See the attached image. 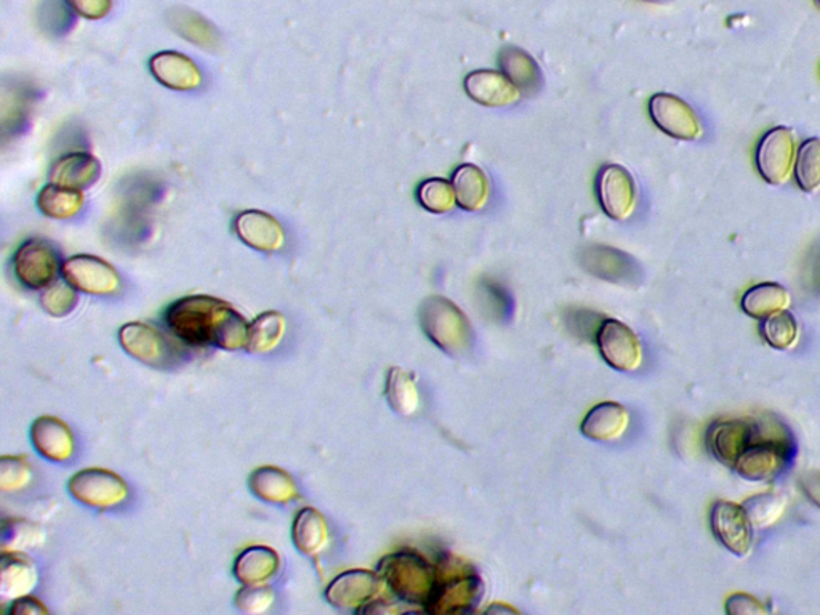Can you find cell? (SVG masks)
<instances>
[{"label":"cell","mask_w":820,"mask_h":615,"mask_svg":"<svg viewBox=\"0 0 820 615\" xmlns=\"http://www.w3.org/2000/svg\"><path fill=\"white\" fill-rule=\"evenodd\" d=\"M167 329L180 341L194 348H246L249 322L232 305L211 295H188L174 301L164 312Z\"/></svg>","instance_id":"cell-1"},{"label":"cell","mask_w":820,"mask_h":615,"mask_svg":"<svg viewBox=\"0 0 820 615\" xmlns=\"http://www.w3.org/2000/svg\"><path fill=\"white\" fill-rule=\"evenodd\" d=\"M797 442L786 423L772 416L754 420V440L737 459L734 471L748 481H768L789 469Z\"/></svg>","instance_id":"cell-2"},{"label":"cell","mask_w":820,"mask_h":615,"mask_svg":"<svg viewBox=\"0 0 820 615\" xmlns=\"http://www.w3.org/2000/svg\"><path fill=\"white\" fill-rule=\"evenodd\" d=\"M437 581L426 611L431 614L471 613L483 598L484 585L480 574L465 561L444 553L438 560Z\"/></svg>","instance_id":"cell-3"},{"label":"cell","mask_w":820,"mask_h":615,"mask_svg":"<svg viewBox=\"0 0 820 615\" xmlns=\"http://www.w3.org/2000/svg\"><path fill=\"white\" fill-rule=\"evenodd\" d=\"M377 572L383 584L399 599L408 604L427 606L434 590L437 572L426 557L413 550H399L385 556Z\"/></svg>","instance_id":"cell-4"},{"label":"cell","mask_w":820,"mask_h":615,"mask_svg":"<svg viewBox=\"0 0 820 615\" xmlns=\"http://www.w3.org/2000/svg\"><path fill=\"white\" fill-rule=\"evenodd\" d=\"M423 332L440 350L460 358L473 347V329L465 312L449 298L433 295L423 301L419 311Z\"/></svg>","instance_id":"cell-5"},{"label":"cell","mask_w":820,"mask_h":615,"mask_svg":"<svg viewBox=\"0 0 820 615\" xmlns=\"http://www.w3.org/2000/svg\"><path fill=\"white\" fill-rule=\"evenodd\" d=\"M117 340L122 350L136 361L156 369H171L180 352L156 327L146 322H129L119 329Z\"/></svg>","instance_id":"cell-6"},{"label":"cell","mask_w":820,"mask_h":615,"mask_svg":"<svg viewBox=\"0 0 820 615\" xmlns=\"http://www.w3.org/2000/svg\"><path fill=\"white\" fill-rule=\"evenodd\" d=\"M70 494L90 509L107 510L121 505L129 498V485L114 471L88 469L79 471L70 483Z\"/></svg>","instance_id":"cell-7"},{"label":"cell","mask_w":820,"mask_h":615,"mask_svg":"<svg viewBox=\"0 0 820 615\" xmlns=\"http://www.w3.org/2000/svg\"><path fill=\"white\" fill-rule=\"evenodd\" d=\"M59 252L44 239H30L13 255V273L24 287L42 290L57 280L61 271Z\"/></svg>","instance_id":"cell-8"},{"label":"cell","mask_w":820,"mask_h":615,"mask_svg":"<svg viewBox=\"0 0 820 615\" xmlns=\"http://www.w3.org/2000/svg\"><path fill=\"white\" fill-rule=\"evenodd\" d=\"M61 275L82 294L113 297L122 290V280L116 268L93 255H74L68 258L61 266Z\"/></svg>","instance_id":"cell-9"},{"label":"cell","mask_w":820,"mask_h":615,"mask_svg":"<svg viewBox=\"0 0 820 615\" xmlns=\"http://www.w3.org/2000/svg\"><path fill=\"white\" fill-rule=\"evenodd\" d=\"M601 358L618 372H633L643 362V347L638 336L617 319H604L596 330Z\"/></svg>","instance_id":"cell-10"},{"label":"cell","mask_w":820,"mask_h":615,"mask_svg":"<svg viewBox=\"0 0 820 615\" xmlns=\"http://www.w3.org/2000/svg\"><path fill=\"white\" fill-rule=\"evenodd\" d=\"M601 208L615 222L632 217L636 207V185L631 172L621 164H606L596 178Z\"/></svg>","instance_id":"cell-11"},{"label":"cell","mask_w":820,"mask_h":615,"mask_svg":"<svg viewBox=\"0 0 820 615\" xmlns=\"http://www.w3.org/2000/svg\"><path fill=\"white\" fill-rule=\"evenodd\" d=\"M379 572L352 570L337 575L326 588V599L334 607L361 613L366 606L376 601L383 590Z\"/></svg>","instance_id":"cell-12"},{"label":"cell","mask_w":820,"mask_h":615,"mask_svg":"<svg viewBox=\"0 0 820 615\" xmlns=\"http://www.w3.org/2000/svg\"><path fill=\"white\" fill-rule=\"evenodd\" d=\"M649 114L654 124L672 139L693 142L703 135V125L693 107L670 93H656L649 102Z\"/></svg>","instance_id":"cell-13"},{"label":"cell","mask_w":820,"mask_h":615,"mask_svg":"<svg viewBox=\"0 0 820 615\" xmlns=\"http://www.w3.org/2000/svg\"><path fill=\"white\" fill-rule=\"evenodd\" d=\"M711 531L725 549L737 556H747L754 545V526L746 509L739 503L717 502L710 513Z\"/></svg>","instance_id":"cell-14"},{"label":"cell","mask_w":820,"mask_h":615,"mask_svg":"<svg viewBox=\"0 0 820 615\" xmlns=\"http://www.w3.org/2000/svg\"><path fill=\"white\" fill-rule=\"evenodd\" d=\"M795 162V135L790 129L776 127L762 136L757 150L758 172L771 185H780L791 174Z\"/></svg>","instance_id":"cell-15"},{"label":"cell","mask_w":820,"mask_h":615,"mask_svg":"<svg viewBox=\"0 0 820 615\" xmlns=\"http://www.w3.org/2000/svg\"><path fill=\"white\" fill-rule=\"evenodd\" d=\"M581 264L590 275L607 283L635 284L639 279V266L631 255L603 244L585 247Z\"/></svg>","instance_id":"cell-16"},{"label":"cell","mask_w":820,"mask_h":615,"mask_svg":"<svg viewBox=\"0 0 820 615\" xmlns=\"http://www.w3.org/2000/svg\"><path fill=\"white\" fill-rule=\"evenodd\" d=\"M233 226L237 237L252 249L273 254L286 247L284 226L266 212H240L236 215Z\"/></svg>","instance_id":"cell-17"},{"label":"cell","mask_w":820,"mask_h":615,"mask_svg":"<svg viewBox=\"0 0 820 615\" xmlns=\"http://www.w3.org/2000/svg\"><path fill=\"white\" fill-rule=\"evenodd\" d=\"M754 440V420H721L707 431V445L718 462L736 465Z\"/></svg>","instance_id":"cell-18"},{"label":"cell","mask_w":820,"mask_h":615,"mask_svg":"<svg viewBox=\"0 0 820 615\" xmlns=\"http://www.w3.org/2000/svg\"><path fill=\"white\" fill-rule=\"evenodd\" d=\"M150 71L160 84L175 92H191L203 84V73L189 57L174 50L156 53L150 60Z\"/></svg>","instance_id":"cell-19"},{"label":"cell","mask_w":820,"mask_h":615,"mask_svg":"<svg viewBox=\"0 0 820 615\" xmlns=\"http://www.w3.org/2000/svg\"><path fill=\"white\" fill-rule=\"evenodd\" d=\"M31 441L35 451L50 462H68L73 459L75 441L73 431L57 417H39L31 427Z\"/></svg>","instance_id":"cell-20"},{"label":"cell","mask_w":820,"mask_h":615,"mask_svg":"<svg viewBox=\"0 0 820 615\" xmlns=\"http://www.w3.org/2000/svg\"><path fill=\"white\" fill-rule=\"evenodd\" d=\"M102 174V164L84 151L64 154L53 162L49 172V182L61 188L88 189Z\"/></svg>","instance_id":"cell-21"},{"label":"cell","mask_w":820,"mask_h":615,"mask_svg":"<svg viewBox=\"0 0 820 615\" xmlns=\"http://www.w3.org/2000/svg\"><path fill=\"white\" fill-rule=\"evenodd\" d=\"M463 85L473 102L489 107L512 106L521 96L520 90L499 71H473L467 75Z\"/></svg>","instance_id":"cell-22"},{"label":"cell","mask_w":820,"mask_h":615,"mask_svg":"<svg viewBox=\"0 0 820 615\" xmlns=\"http://www.w3.org/2000/svg\"><path fill=\"white\" fill-rule=\"evenodd\" d=\"M38 585V570L23 553H2L0 560V599L12 603L30 595Z\"/></svg>","instance_id":"cell-23"},{"label":"cell","mask_w":820,"mask_h":615,"mask_svg":"<svg viewBox=\"0 0 820 615\" xmlns=\"http://www.w3.org/2000/svg\"><path fill=\"white\" fill-rule=\"evenodd\" d=\"M502 74L524 95H535L543 88V74L537 61L520 47H503L499 53Z\"/></svg>","instance_id":"cell-24"},{"label":"cell","mask_w":820,"mask_h":615,"mask_svg":"<svg viewBox=\"0 0 820 615\" xmlns=\"http://www.w3.org/2000/svg\"><path fill=\"white\" fill-rule=\"evenodd\" d=\"M631 423V413L617 402H601L595 406L582 422V433L592 441L609 442L618 440Z\"/></svg>","instance_id":"cell-25"},{"label":"cell","mask_w":820,"mask_h":615,"mask_svg":"<svg viewBox=\"0 0 820 615\" xmlns=\"http://www.w3.org/2000/svg\"><path fill=\"white\" fill-rule=\"evenodd\" d=\"M457 205L467 212L483 211L491 199V182L483 168L462 164L452 175Z\"/></svg>","instance_id":"cell-26"},{"label":"cell","mask_w":820,"mask_h":615,"mask_svg":"<svg viewBox=\"0 0 820 615\" xmlns=\"http://www.w3.org/2000/svg\"><path fill=\"white\" fill-rule=\"evenodd\" d=\"M280 557L269 546L255 545L244 550L236 557L233 574L243 585H260L278 574Z\"/></svg>","instance_id":"cell-27"},{"label":"cell","mask_w":820,"mask_h":615,"mask_svg":"<svg viewBox=\"0 0 820 615\" xmlns=\"http://www.w3.org/2000/svg\"><path fill=\"white\" fill-rule=\"evenodd\" d=\"M249 488L258 499L275 505H287L298 499L294 478L278 467H260L250 474Z\"/></svg>","instance_id":"cell-28"},{"label":"cell","mask_w":820,"mask_h":615,"mask_svg":"<svg viewBox=\"0 0 820 615\" xmlns=\"http://www.w3.org/2000/svg\"><path fill=\"white\" fill-rule=\"evenodd\" d=\"M167 21L176 34L182 35L189 44L204 50H217L221 47V34L214 24L201 13L185 7L168 10Z\"/></svg>","instance_id":"cell-29"},{"label":"cell","mask_w":820,"mask_h":615,"mask_svg":"<svg viewBox=\"0 0 820 615\" xmlns=\"http://www.w3.org/2000/svg\"><path fill=\"white\" fill-rule=\"evenodd\" d=\"M293 539L298 552L316 556L329 543V524L319 510L307 506L297 513L294 521Z\"/></svg>","instance_id":"cell-30"},{"label":"cell","mask_w":820,"mask_h":615,"mask_svg":"<svg viewBox=\"0 0 820 615\" xmlns=\"http://www.w3.org/2000/svg\"><path fill=\"white\" fill-rule=\"evenodd\" d=\"M287 321L278 311L262 312L249 324L246 350L250 355H266L276 350L286 336Z\"/></svg>","instance_id":"cell-31"},{"label":"cell","mask_w":820,"mask_h":615,"mask_svg":"<svg viewBox=\"0 0 820 615\" xmlns=\"http://www.w3.org/2000/svg\"><path fill=\"white\" fill-rule=\"evenodd\" d=\"M790 305V295L786 287L775 283H762L748 289L742 298V308L755 319H765L783 311Z\"/></svg>","instance_id":"cell-32"},{"label":"cell","mask_w":820,"mask_h":615,"mask_svg":"<svg viewBox=\"0 0 820 615\" xmlns=\"http://www.w3.org/2000/svg\"><path fill=\"white\" fill-rule=\"evenodd\" d=\"M85 197L82 191L61 188V186H44L38 196V207L45 217L53 221H70L81 214Z\"/></svg>","instance_id":"cell-33"},{"label":"cell","mask_w":820,"mask_h":615,"mask_svg":"<svg viewBox=\"0 0 820 615\" xmlns=\"http://www.w3.org/2000/svg\"><path fill=\"white\" fill-rule=\"evenodd\" d=\"M385 396L390 408L399 416L409 417L419 409L420 396L416 377L401 367H393L388 372Z\"/></svg>","instance_id":"cell-34"},{"label":"cell","mask_w":820,"mask_h":615,"mask_svg":"<svg viewBox=\"0 0 820 615\" xmlns=\"http://www.w3.org/2000/svg\"><path fill=\"white\" fill-rule=\"evenodd\" d=\"M44 534L41 529L27 520L3 521L2 526V553H24L27 550L41 545Z\"/></svg>","instance_id":"cell-35"},{"label":"cell","mask_w":820,"mask_h":615,"mask_svg":"<svg viewBox=\"0 0 820 615\" xmlns=\"http://www.w3.org/2000/svg\"><path fill=\"white\" fill-rule=\"evenodd\" d=\"M795 178L806 193H814L820 188V139L801 143L795 162Z\"/></svg>","instance_id":"cell-36"},{"label":"cell","mask_w":820,"mask_h":615,"mask_svg":"<svg viewBox=\"0 0 820 615\" xmlns=\"http://www.w3.org/2000/svg\"><path fill=\"white\" fill-rule=\"evenodd\" d=\"M760 330L766 344L776 350H789L798 340L797 319L787 309L762 319Z\"/></svg>","instance_id":"cell-37"},{"label":"cell","mask_w":820,"mask_h":615,"mask_svg":"<svg viewBox=\"0 0 820 615\" xmlns=\"http://www.w3.org/2000/svg\"><path fill=\"white\" fill-rule=\"evenodd\" d=\"M417 199L431 214H448L457 204L454 186L442 178H428L420 183Z\"/></svg>","instance_id":"cell-38"},{"label":"cell","mask_w":820,"mask_h":615,"mask_svg":"<svg viewBox=\"0 0 820 615\" xmlns=\"http://www.w3.org/2000/svg\"><path fill=\"white\" fill-rule=\"evenodd\" d=\"M786 505V499L772 494V492H766V494L755 495V498L748 499L744 503V509H746L751 526L766 529L775 526L777 521L783 516Z\"/></svg>","instance_id":"cell-39"},{"label":"cell","mask_w":820,"mask_h":615,"mask_svg":"<svg viewBox=\"0 0 820 615\" xmlns=\"http://www.w3.org/2000/svg\"><path fill=\"white\" fill-rule=\"evenodd\" d=\"M78 293L79 290L74 289L66 279L53 280L50 286L42 289L39 301H41V307L47 315L53 316V318H63V316L70 315L78 305Z\"/></svg>","instance_id":"cell-40"},{"label":"cell","mask_w":820,"mask_h":615,"mask_svg":"<svg viewBox=\"0 0 820 615\" xmlns=\"http://www.w3.org/2000/svg\"><path fill=\"white\" fill-rule=\"evenodd\" d=\"M480 289L485 309L491 312L492 318L502 322L512 319L514 300L512 293L502 283L495 279H483L480 283Z\"/></svg>","instance_id":"cell-41"},{"label":"cell","mask_w":820,"mask_h":615,"mask_svg":"<svg viewBox=\"0 0 820 615\" xmlns=\"http://www.w3.org/2000/svg\"><path fill=\"white\" fill-rule=\"evenodd\" d=\"M30 462L20 455H3L0 459V489L3 492L23 491L31 483Z\"/></svg>","instance_id":"cell-42"},{"label":"cell","mask_w":820,"mask_h":615,"mask_svg":"<svg viewBox=\"0 0 820 615\" xmlns=\"http://www.w3.org/2000/svg\"><path fill=\"white\" fill-rule=\"evenodd\" d=\"M276 595L275 590L271 586L260 585H244L239 592L236 593L235 604L240 613L246 614H265L266 611L271 609L275 604Z\"/></svg>","instance_id":"cell-43"},{"label":"cell","mask_w":820,"mask_h":615,"mask_svg":"<svg viewBox=\"0 0 820 615\" xmlns=\"http://www.w3.org/2000/svg\"><path fill=\"white\" fill-rule=\"evenodd\" d=\"M73 10L68 7L64 0H45L42 3L41 18L42 28L49 31L50 34H63L73 27Z\"/></svg>","instance_id":"cell-44"},{"label":"cell","mask_w":820,"mask_h":615,"mask_svg":"<svg viewBox=\"0 0 820 615\" xmlns=\"http://www.w3.org/2000/svg\"><path fill=\"white\" fill-rule=\"evenodd\" d=\"M78 17L85 20H103L113 10L114 0H64Z\"/></svg>","instance_id":"cell-45"},{"label":"cell","mask_w":820,"mask_h":615,"mask_svg":"<svg viewBox=\"0 0 820 615\" xmlns=\"http://www.w3.org/2000/svg\"><path fill=\"white\" fill-rule=\"evenodd\" d=\"M726 613L731 615H765L769 613V609L760 599L746 595V593H737L726 603Z\"/></svg>","instance_id":"cell-46"},{"label":"cell","mask_w":820,"mask_h":615,"mask_svg":"<svg viewBox=\"0 0 820 615\" xmlns=\"http://www.w3.org/2000/svg\"><path fill=\"white\" fill-rule=\"evenodd\" d=\"M10 615H47L45 604L41 599L32 598V596H21L16 601H12L9 609Z\"/></svg>","instance_id":"cell-47"},{"label":"cell","mask_w":820,"mask_h":615,"mask_svg":"<svg viewBox=\"0 0 820 615\" xmlns=\"http://www.w3.org/2000/svg\"><path fill=\"white\" fill-rule=\"evenodd\" d=\"M804 286L809 290L820 293V250L812 252L808 257V266L804 269Z\"/></svg>","instance_id":"cell-48"},{"label":"cell","mask_w":820,"mask_h":615,"mask_svg":"<svg viewBox=\"0 0 820 615\" xmlns=\"http://www.w3.org/2000/svg\"><path fill=\"white\" fill-rule=\"evenodd\" d=\"M806 498L820 509V471H806L800 478Z\"/></svg>","instance_id":"cell-49"},{"label":"cell","mask_w":820,"mask_h":615,"mask_svg":"<svg viewBox=\"0 0 820 615\" xmlns=\"http://www.w3.org/2000/svg\"><path fill=\"white\" fill-rule=\"evenodd\" d=\"M647 2H657V0H647Z\"/></svg>","instance_id":"cell-50"},{"label":"cell","mask_w":820,"mask_h":615,"mask_svg":"<svg viewBox=\"0 0 820 615\" xmlns=\"http://www.w3.org/2000/svg\"><path fill=\"white\" fill-rule=\"evenodd\" d=\"M816 2H818V6L820 7V0H816Z\"/></svg>","instance_id":"cell-51"}]
</instances>
